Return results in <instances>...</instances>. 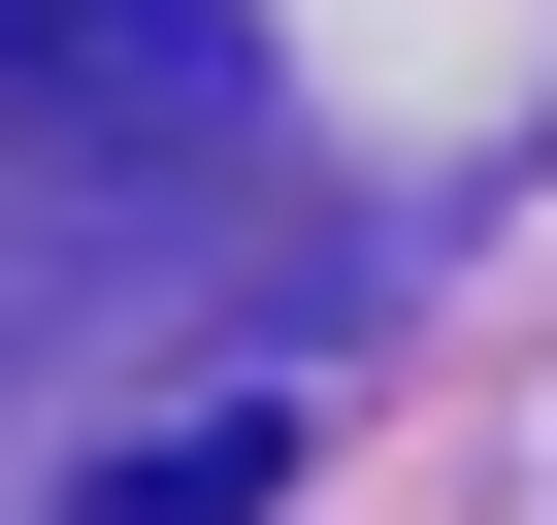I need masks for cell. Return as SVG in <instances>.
<instances>
[{"label": "cell", "mask_w": 557, "mask_h": 525, "mask_svg": "<svg viewBox=\"0 0 557 525\" xmlns=\"http://www.w3.org/2000/svg\"><path fill=\"white\" fill-rule=\"evenodd\" d=\"M230 164V0H0V262H99Z\"/></svg>", "instance_id": "cell-1"}, {"label": "cell", "mask_w": 557, "mask_h": 525, "mask_svg": "<svg viewBox=\"0 0 557 525\" xmlns=\"http://www.w3.org/2000/svg\"><path fill=\"white\" fill-rule=\"evenodd\" d=\"M230 492H262V427H164V460H99L66 525H230Z\"/></svg>", "instance_id": "cell-2"}]
</instances>
